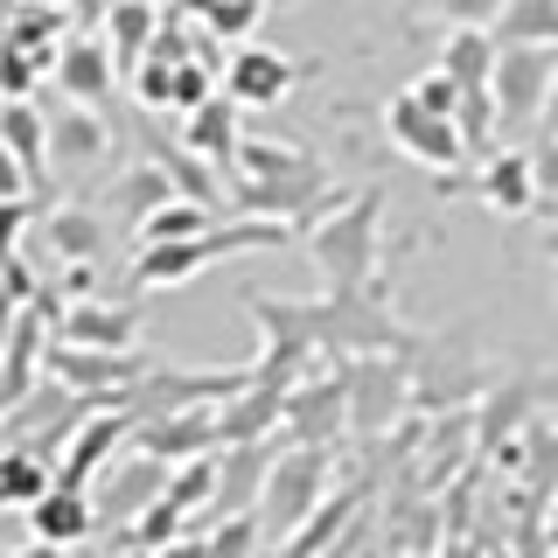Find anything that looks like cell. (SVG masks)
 I'll return each mask as SVG.
<instances>
[{
  "instance_id": "10",
  "label": "cell",
  "mask_w": 558,
  "mask_h": 558,
  "mask_svg": "<svg viewBox=\"0 0 558 558\" xmlns=\"http://www.w3.org/2000/svg\"><path fill=\"white\" fill-rule=\"evenodd\" d=\"M147 371H154L147 349H98V342H63V336H57V349H49V377L77 384L92 405H126L133 384Z\"/></svg>"
},
{
  "instance_id": "30",
  "label": "cell",
  "mask_w": 558,
  "mask_h": 558,
  "mask_svg": "<svg viewBox=\"0 0 558 558\" xmlns=\"http://www.w3.org/2000/svg\"><path fill=\"white\" fill-rule=\"evenodd\" d=\"M196 22L217 35V43H252V28L266 22V8L272 0H182Z\"/></svg>"
},
{
  "instance_id": "36",
  "label": "cell",
  "mask_w": 558,
  "mask_h": 558,
  "mask_svg": "<svg viewBox=\"0 0 558 558\" xmlns=\"http://www.w3.org/2000/svg\"><path fill=\"white\" fill-rule=\"evenodd\" d=\"M426 14H440V22H482V28H496V14H502V0H418Z\"/></svg>"
},
{
  "instance_id": "2",
  "label": "cell",
  "mask_w": 558,
  "mask_h": 558,
  "mask_svg": "<svg viewBox=\"0 0 558 558\" xmlns=\"http://www.w3.org/2000/svg\"><path fill=\"white\" fill-rule=\"evenodd\" d=\"M314 328H322V356H371V349H405L418 342V328L398 322L384 279L371 287H322L314 293Z\"/></svg>"
},
{
  "instance_id": "26",
  "label": "cell",
  "mask_w": 558,
  "mask_h": 558,
  "mask_svg": "<svg viewBox=\"0 0 558 558\" xmlns=\"http://www.w3.org/2000/svg\"><path fill=\"white\" fill-rule=\"evenodd\" d=\"M105 217L98 209H84V203H49V217H43V244L63 258V266H84V258H98L105 252Z\"/></svg>"
},
{
  "instance_id": "37",
  "label": "cell",
  "mask_w": 558,
  "mask_h": 558,
  "mask_svg": "<svg viewBox=\"0 0 558 558\" xmlns=\"http://www.w3.org/2000/svg\"><path fill=\"white\" fill-rule=\"evenodd\" d=\"M537 133H558V77H551V98H545V126Z\"/></svg>"
},
{
  "instance_id": "20",
  "label": "cell",
  "mask_w": 558,
  "mask_h": 558,
  "mask_svg": "<svg viewBox=\"0 0 558 558\" xmlns=\"http://www.w3.org/2000/svg\"><path fill=\"white\" fill-rule=\"evenodd\" d=\"M63 342H98V349H140V307L112 293H77L70 314L57 322Z\"/></svg>"
},
{
  "instance_id": "3",
  "label": "cell",
  "mask_w": 558,
  "mask_h": 558,
  "mask_svg": "<svg viewBox=\"0 0 558 558\" xmlns=\"http://www.w3.org/2000/svg\"><path fill=\"white\" fill-rule=\"evenodd\" d=\"M488 384H496V363L475 328H440V336L412 342V391L418 412H453V405H482Z\"/></svg>"
},
{
  "instance_id": "14",
  "label": "cell",
  "mask_w": 558,
  "mask_h": 558,
  "mask_svg": "<svg viewBox=\"0 0 558 558\" xmlns=\"http://www.w3.org/2000/svg\"><path fill=\"white\" fill-rule=\"evenodd\" d=\"M105 161H112V126H105V105L63 98V112H49V168H57L63 182H77V174H92Z\"/></svg>"
},
{
  "instance_id": "32",
  "label": "cell",
  "mask_w": 558,
  "mask_h": 558,
  "mask_svg": "<svg viewBox=\"0 0 558 558\" xmlns=\"http://www.w3.org/2000/svg\"><path fill=\"white\" fill-rule=\"evenodd\" d=\"M168 502H182L189 517L217 502V447H209V453H189V461H174V475H168Z\"/></svg>"
},
{
  "instance_id": "33",
  "label": "cell",
  "mask_w": 558,
  "mask_h": 558,
  "mask_svg": "<svg viewBox=\"0 0 558 558\" xmlns=\"http://www.w3.org/2000/svg\"><path fill=\"white\" fill-rule=\"evenodd\" d=\"M307 161V147H287V140H258V133H244V147H238V161L231 174H287V168H301ZM223 174V182H231Z\"/></svg>"
},
{
  "instance_id": "7",
  "label": "cell",
  "mask_w": 558,
  "mask_h": 558,
  "mask_svg": "<svg viewBox=\"0 0 558 558\" xmlns=\"http://www.w3.org/2000/svg\"><path fill=\"white\" fill-rule=\"evenodd\" d=\"M84 418H92V398H84L77 384L49 377V384H35L22 405H8V418H0V440H8V447H35V453H49V461H63L70 433H77Z\"/></svg>"
},
{
  "instance_id": "12",
  "label": "cell",
  "mask_w": 558,
  "mask_h": 558,
  "mask_svg": "<svg viewBox=\"0 0 558 558\" xmlns=\"http://www.w3.org/2000/svg\"><path fill=\"white\" fill-rule=\"evenodd\" d=\"M475 412H482V461L510 475L523 426H531L537 412H551V377H496Z\"/></svg>"
},
{
  "instance_id": "16",
  "label": "cell",
  "mask_w": 558,
  "mask_h": 558,
  "mask_svg": "<svg viewBox=\"0 0 558 558\" xmlns=\"http://www.w3.org/2000/svg\"><path fill=\"white\" fill-rule=\"evenodd\" d=\"M28 517V531H35V551L28 558H43V551H84V545H98V502H92V488H70L57 482Z\"/></svg>"
},
{
  "instance_id": "21",
  "label": "cell",
  "mask_w": 558,
  "mask_h": 558,
  "mask_svg": "<svg viewBox=\"0 0 558 558\" xmlns=\"http://www.w3.org/2000/svg\"><path fill=\"white\" fill-rule=\"evenodd\" d=\"M238 119H244V105L217 84V92H209L196 112H182V147H196L203 161H217L223 174H231L238 147H244V126H238Z\"/></svg>"
},
{
  "instance_id": "24",
  "label": "cell",
  "mask_w": 558,
  "mask_h": 558,
  "mask_svg": "<svg viewBox=\"0 0 558 558\" xmlns=\"http://www.w3.org/2000/svg\"><path fill=\"white\" fill-rule=\"evenodd\" d=\"M217 426H223V447L238 440H279V426H287V391L279 384H238L231 398L217 405Z\"/></svg>"
},
{
  "instance_id": "15",
  "label": "cell",
  "mask_w": 558,
  "mask_h": 558,
  "mask_svg": "<svg viewBox=\"0 0 558 558\" xmlns=\"http://www.w3.org/2000/svg\"><path fill=\"white\" fill-rule=\"evenodd\" d=\"M119 49L105 43V28L98 35H63L57 43V92L63 98H77V105H112V92H119Z\"/></svg>"
},
{
  "instance_id": "11",
  "label": "cell",
  "mask_w": 558,
  "mask_h": 558,
  "mask_svg": "<svg viewBox=\"0 0 558 558\" xmlns=\"http://www.w3.org/2000/svg\"><path fill=\"white\" fill-rule=\"evenodd\" d=\"M558 77V43H502L496 63V105H502V133H531L545 126V98Z\"/></svg>"
},
{
  "instance_id": "8",
  "label": "cell",
  "mask_w": 558,
  "mask_h": 558,
  "mask_svg": "<svg viewBox=\"0 0 558 558\" xmlns=\"http://www.w3.org/2000/svg\"><path fill=\"white\" fill-rule=\"evenodd\" d=\"M287 440L301 447H349V377L342 356H314V371L287 391Z\"/></svg>"
},
{
  "instance_id": "35",
  "label": "cell",
  "mask_w": 558,
  "mask_h": 558,
  "mask_svg": "<svg viewBox=\"0 0 558 558\" xmlns=\"http://www.w3.org/2000/svg\"><path fill=\"white\" fill-rule=\"evenodd\" d=\"M43 293V279H35V258H28V238H14L8 244V307H22Z\"/></svg>"
},
{
  "instance_id": "23",
  "label": "cell",
  "mask_w": 558,
  "mask_h": 558,
  "mask_svg": "<svg viewBox=\"0 0 558 558\" xmlns=\"http://www.w3.org/2000/svg\"><path fill=\"white\" fill-rule=\"evenodd\" d=\"M182 189H174V168L168 161H133L119 168L112 182H105V217L112 223H147L161 203H174Z\"/></svg>"
},
{
  "instance_id": "38",
  "label": "cell",
  "mask_w": 558,
  "mask_h": 558,
  "mask_svg": "<svg viewBox=\"0 0 558 558\" xmlns=\"http://www.w3.org/2000/svg\"><path fill=\"white\" fill-rule=\"evenodd\" d=\"M551 258H558V231H551Z\"/></svg>"
},
{
  "instance_id": "6",
  "label": "cell",
  "mask_w": 558,
  "mask_h": 558,
  "mask_svg": "<svg viewBox=\"0 0 558 558\" xmlns=\"http://www.w3.org/2000/svg\"><path fill=\"white\" fill-rule=\"evenodd\" d=\"M168 475H174V461H161V453H147V447H126V453H119V461L92 482V502H98V545L133 551V523L168 496Z\"/></svg>"
},
{
  "instance_id": "34",
  "label": "cell",
  "mask_w": 558,
  "mask_h": 558,
  "mask_svg": "<svg viewBox=\"0 0 558 558\" xmlns=\"http://www.w3.org/2000/svg\"><path fill=\"white\" fill-rule=\"evenodd\" d=\"M531 168H537V209L558 217V133H537L531 140Z\"/></svg>"
},
{
  "instance_id": "17",
  "label": "cell",
  "mask_w": 558,
  "mask_h": 558,
  "mask_svg": "<svg viewBox=\"0 0 558 558\" xmlns=\"http://www.w3.org/2000/svg\"><path fill=\"white\" fill-rule=\"evenodd\" d=\"M293 84H301V63L266 49V43H231V57H223V92H231L244 112H252V105H279Z\"/></svg>"
},
{
  "instance_id": "28",
  "label": "cell",
  "mask_w": 558,
  "mask_h": 558,
  "mask_svg": "<svg viewBox=\"0 0 558 558\" xmlns=\"http://www.w3.org/2000/svg\"><path fill=\"white\" fill-rule=\"evenodd\" d=\"M510 475H517V482H531L537 496H551V502H558V418H551V412H537L531 426H523Z\"/></svg>"
},
{
  "instance_id": "19",
  "label": "cell",
  "mask_w": 558,
  "mask_h": 558,
  "mask_svg": "<svg viewBox=\"0 0 558 558\" xmlns=\"http://www.w3.org/2000/svg\"><path fill=\"white\" fill-rule=\"evenodd\" d=\"M475 196L496 209V217H531L537 209V168L531 147H496L475 161Z\"/></svg>"
},
{
  "instance_id": "4",
  "label": "cell",
  "mask_w": 558,
  "mask_h": 558,
  "mask_svg": "<svg viewBox=\"0 0 558 558\" xmlns=\"http://www.w3.org/2000/svg\"><path fill=\"white\" fill-rule=\"evenodd\" d=\"M342 453H349V447H301V440H279L266 502H258V517H266V545H279V551L293 545V531H301V523L322 510V496L342 482Z\"/></svg>"
},
{
  "instance_id": "9",
  "label": "cell",
  "mask_w": 558,
  "mask_h": 558,
  "mask_svg": "<svg viewBox=\"0 0 558 558\" xmlns=\"http://www.w3.org/2000/svg\"><path fill=\"white\" fill-rule=\"evenodd\" d=\"M384 133H391V147L405 154V161H418V168H440L447 174V168H468V161H475V154H468L461 119H453V112H433L412 84L384 105Z\"/></svg>"
},
{
  "instance_id": "25",
  "label": "cell",
  "mask_w": 558,
  "mask_h": 558,
  "mask_svg": "<svg viewBox=\"0 0 558 558\" xmlns=\"http://www.w3.org/2000/svg\"><path fill=\"white\" fill-rule=\"evenodd\" d=\"M209 231L203 238H168V244H133V287L140 293H161V287H189L209 266Z\"/></svg>"
},
{
  "instance_id": "1",
  "label": "cell",
  "mask_w": 558,
  "mask_h": 558,
  "mask_svg": "<svg viewBox=\"0 0 558 558\" xmlns=\"http://www.w3.org/2000/svg\"><path fill=\"white\" fill-rule=\"evenodd\" d=\"M307 258L322 287H371L384 279V189H356L307 231Z\"/></svg>"
},
{
  "instance_id": "18",
  "label": "cell",
  "mask_w": 558,
  "mask_h": 558,
  "mask_svg": "<svg viewBox=\"0 0 558 558\" xmlns=\"http://www.w3.org/2000/svg\"><path fill=\"white\" fill-rule=\"evenodd\" d=\"M133 447L161 453V461H189V453L223 447L217 405H168V412H147V418L133 426Z\"/></svg>"
},
{
  "instance_id": "22",
  "label": "cell",
  "mask_w": 558,
  "mask_h": 558,
  "mask_svg": "<svg viewBox=\"0 0 558 558\" xmlns=\"http://www.w3.org/2000/svg\"><path fill=\"white\" fill-rule=\"evenodd\" d=\"M244 314L258 322V342L279 349V356H301L314 363L322 356V328H314V301H272V293H252Z\"/></svg>"
},
{
  "instance_id": "29",
  "label": "cell",
  "mask_w": 558,
  "mask_h": 558,
  "mask_svg": "<svg viewBox=\"0 0 558 558\" xmlns=\"http://www.w3.org/2000/svg\"><path fill=\"white\" fill-rule=\"evenodd\" d=\"M49 488H57V461H49V453H35V447L0 453V502H8V510H35Z\"/></svg>"
},
{
  "instance_id": "27",
  "label": "cell",
  "mask_w": 558,
  "mask_h": 558,
  "mask_svg": "<svg viewBox=\"0 0 558 558\" xmlns=\"http://www.w3.org/2000/svg\"><path fill=\"white\" fill-rule=\"evenodd\" d=\"M105 43L119 49L126 70L147 63L154 43H161V14H154V0H112V8H105Z\"/></svg>"
},
{
  "instance_id": "5",
  "label": "cell",
  "mask_w": 558,
  "mask_h": 558,
  "mask_svg": "<svg viewBox=\"0 0 558 558\" xmlns=\"http://www.w3.org/2000/svg\"><path fill=\"white\" fill-rule=\"evenodd\" d=\"M342 377H349V440H356V447H371V440H384V433H398V426L418 412L412 356H405V349L342 356Z\"/></svg>"
},
{
  "instance_id": "13",
  "label": "cell",
  "mask_w": 558,
  "mask_h": 558,
  "mask_svg": "<svg viewBox=\"0 0 558 558\" xmlns=\"http://www.w3.org/2000/svg\"><path fill=\"white\" fill-rule=\"evenodd\" d=\"M49 349H57V322L35 301L8 307V349H0V412L22 405L35 384L49 377Z\"/></svg>"
},
{
  "instance_id": "31",
  "label": "cell",
  "mask_w": 558,
  "mask_h": 558,
  "mask_svg": "<svg viewBox=\"0 0 558 558\" xmlns=\"http://www.w3.org/2000/svg\"><path fill=\"white\" fill-rule=\"evenodd\" d=\"M496 35L502 43H558V0H502Z\"/></svg>"
}]
</instances>
